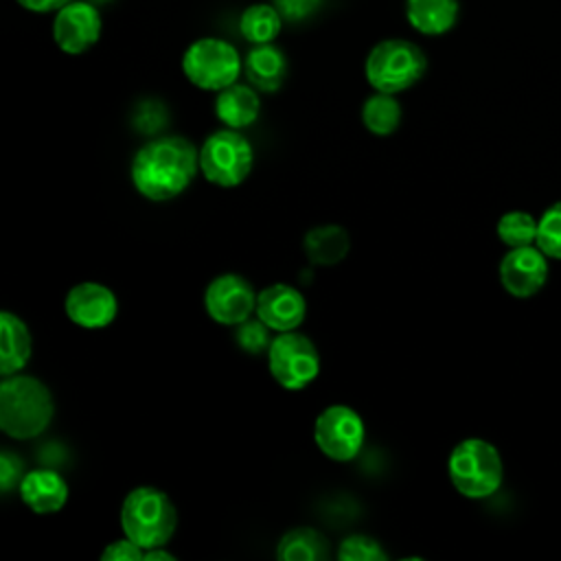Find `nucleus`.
<instances>
[{"label":"nucleus","instance_id":"f257e3e1","mask_svg":"<svg viewBox=\"0 0 561 561\" xmlns=\"http://www.w3.org/2000/svg\"><path fill=\"white\" fill-rule=\"evenodd\" d=\"M199 171V149L184 136H156L131 160L134 188L151 202H169L182 195Z\"/></svg>","mask_w":561,"mask_h":561},{"label":"nucleus","instance_id":"f03ea898","mask_svg":"<svg viewBox=\"0 0 561 561\" xmlns=\"http://www.w3.org/2000/svg\"><path fill=\"white\" fill-rule=\"evenodd\" d=\"M55 414L48 386L31 375H9L0 383V430L18 440L46 432Z\"/></svg>","mask_w":561,"mask_h":561},{"label":"nucleus","instance_id":"7ed1b4c3","mask_svg":"<svg viewBox=\"0 0 561 561\" xmlns=\"http://www.w3.org/2000/svg\"><path fill=\"white\" fill-rule=\"evenodd\" d=\"M123 535L142 550L164 546L178 528V508L171 497L156 486L131 489L121 504Z\"/></svg>","mask_w":561,"mask_h":561},{"label":"nucleus","instance_id":"20e7f679","mask_svg":"<svg viewBox=\"0 0 561 561\" xmlns=\"http://www.w3.org/2000/svg\"><path fill=\"white\" fill-rule=\"evenodd\" d=\"M427 57L419 44L405 37L377 42L364 59V77L377 92L399 94L423 79Z\"/></svg>","mask_w":561,"mask_h":561},{"label":"nucleus","instance_id":"39448f33","mask_svg":"<svg viewBox=\"0 0 561 561\" xmlns=\"http://www.w3.org/2000/svg\"><path fill=\"white\" fill-rule=\"evenodd\" d=\"M447 473L460 495L482 500L500 489L504 465L495 445L484 438H465L451 449Z\"/></svg>","mask_w":561,"mask_h":561},{"label":"nucleus","instance_id":"423d86ee","mask_svg":"<svg viewBox=\"0 0 561 561\" xmlns=\"http://www.w3.org/2000/svg\"><path fill=\"white\" fill-rule=\"evenodd\" d=\"M180 66L191 85L204 92H219L239 81L243 57L232 42L204 35L184 48Z\"/></svg>","mask_w":561,"mask_h":561},{"label":"nucleus","instance_id":"0eeeda50","mask_svg":"<svg viewBox=\"0 0 561 561\" xmlns=\"http://www.w3.org/2000/svg\"><path fill=\"white\" fill-rule=\"evenodd\" d=\"M252 164L254 149L241 129H217L199 147V171L215 186H239L250 175Z\"/></svg>","mask_w":561,"mask_h":561},{"label":"nucleus","instance_id":"6e6552de","mask_svg":"<svg viewBox=\"0 0 561 561\" xmlns=\"http://www.w3.org/2000/svg\"><path fill=\"white\" fill-rule=\"evenodd\" d=\"M267 368L274 381L285 390L307 388L320 373V353L316 344L294 331H283L272 337L267 348Z\"/></svg>","mask_w":561,"mask_h":561},{"label":"nucleus","instance_id":"1a4fd4ad","mask_svg":"<svg viewBox=\"0 0 561 561\" xmlns=\"http://www.w3.org/2000/svg\"><path fill=\"white\" fill-rule=\"evenodd\" d=\"M313 440L327 458L335 462H348L362 451L366 427L353 408L335 403L318 414L313 425Z\"/></svg>","mask_w":561,"mask_h":561},{"label":"nucleus","instance_id":"9d476101","mask_svg":"<svg viewBox=\"0 0 561 561\" xmlns=\"http://www.w3.org/2000/svg\"><path fill=\"white\" fill-rule=\"evenodd\" d=\"M53 42L66 55L88 53L103 33V15L90 0H72L53 13Z\"/></svg>","mask_w":561,"mask_h":561},{"label":"nucleus","instance_id":"9b49d317","mask_svg":"<svg viewBox=\"0 0 561 561\" xmlns=\"http://www.w3.org/2000/svg\"><path fill=\"white\" fill-rule=\"evenodd\" d=\"M204 309L217 324L237 327L256 309V291L241 274H219L206 285Z\"/></svg>","mask_w":561,"mask_h":561},{"label":"nucleus","instance_id":"f8f14e48","mask_svg":"<svg viewBox=\"0 0 561 561\" xmlns=\"http://www.w3.org/2000/svg\"><path fill=\"white\" fill-rule=\"evenodd\" d=\"M64 311L68 320L81 329H105L118 313V300L110 287L83 280L66 294Z\"/></svg>","mask_w":561,"mask_h":561},{"label":"nucleus","instance_id":"ddd939ff","mask_svg":"<svg viewBox=\"0 0 561 561\" xmlns=\"http://www.w3.org/2000/svg\"><path fill=\"white\" fill-rule=\"evenodd\" d=\"M548 256L535 248H508L500 261V283L515 298L535 296L548 278Z\"/></svg>","mask_w":561,"mask_h":561},{"label":"nucleus","instance_id":"4468645a","mask_svg":"<svg viewBox=\"0 0 561 561\" xmlns=\"http://www.w3.org/2000/svg\"><path fill=\"white\" fill-rule=\"evenodd\" d=\"M254 313L276 333L294 331L305 320L307 302L296 287L285 283H274L256 294Z\"/></svg>","mask_w":561,"mask_h":561},{"label":"nucleus","instance_id":"2eb2a0df","mask_svg":"<svg viewBox=\"0 0 561 561\" xmlns=\"http://www.w3.org/2000/svg\"><path fill=\"white\" fill-rule=\"evenodd\" d=\"M18 493L33 513L50 515L66 506L70 489L55 469H33L20 480Z\"/></svg>","mask_w":561,"mask_h":561},{"label":"nucleus","instance_id":"dca6fc26","mask_svg":"<svg viewBox=\"0 0 561 561\" xmlns=\"http://www.w3.org/2000/svg\"><path fill=\"white\" fill-rule=\"evenodd\" d=\"M215 116L224 127L245 129L261 114V96L252 83H232L215 92Z\"/></svg>","mask_w":561,"mask_h":561},{"label":"nucleus","instance_id":"f3484780","mask_svg":"<svg viewBox=\"0 0 561 561\" xmlns=\"http://www.w3.org/2000/svg\"><path fill=\"white\" fill-rule=\"evenodd\" d=\"M243 72L259 92H276L287 77V57L274 42L250 46L243 57Z\"/></svg>","mask_w":561,"mask_h":561},{"label":"nucleus","instance_id":"a211bd4d","mask_svg":"<svg viewBox=\"0 0 561 561\" xmlns=\"http://www.w3.org/2000/svg\"><path fill=\"white\" fill-rule=\"evenodd\" d=\"M403 13L408 24L425 35V37H438L449 33L460 15V2L458 0H405Z\"/></svg>","mask_w":561,"mask_h":561},{"label":"nucleus","instance_id":"6ab92c4d","mask_svg":"<svg viewBox=\"0 0 561 561\" xmlns=\"http://www.w3.org/2000/svg\"><path fill=\"white\" fill-rule=\"evenodd\" d=\"M31 333L24 320L11 311H0V375H18L31 359Z\"/></svg>","mask_w":561,"mask_h":561},{"label":"nucleus","instance_id":"aec40b11","mask_svg":"<svg viewBox=\"0 0 561 561\" xmlns=\"http://www.w3.org/2000/svg\"><path fill=\"white\" fill-rule=\"evenodd\" d=\"M302 250L313 265H337L351 250V234L340 224H322L307 230Z\"/></svg>","mask_w":561,"mask_h":561},{"label":"nucleus","instance_id":"412c9836","mask_svg":"<svg viewBox=\"0 0 561 561\" xmlns=\"http://www.w3.org/2000/svg\"><path fill=\"white\" fill-rule=\"evenodd\" d=\"M283 15L272 2H254L248 4L239 15V33L250 44H272L280 35Z\"/></svg>","mask_w":561,"mask_h":561},{"label":"nucleus","instance_id":"4be33fe9","mask_svg":"<svg viewBox=\"0 0 561 561\" xmlns=\"http://www.w3.org/2000/svg\"><path fill=\"white\" fill-rule=\"evenodd\" d=\"M329 554L327 537L309 526L287 530L276 546V557L280 561H327Z\"/></svg>","mask_w":561,"mask_h":561},{"label":"nucleus","instance_id":"5701e85b","mask_svg":"<svg viewBox=\"0 0 561 561\" xmlns=\"http://www.w3.org/2000/svg\"><path fill=\"white\" fill-rule=\"evenodd\" d=\"M362 125L375 136H390L401 125V103L394 94L373 92L362 103Z\"/></svg>","mask_w":561,"mask_h":561},{"label":"nucleus","instance_id":"b1692460","mask_svg":"<svg viewBox=\"0 0 561 561\" xmlns=\"http://www.w3.org/2000/svg\"><path fill=\"white\" fill-rule=\"evenodd\" d=\"M495 232L506 248L533 245L537 239V219L526 210H508L497 219Z\"/></svg>","mask_w":561,"mask_h":561},{"label":"nucleus","instance_id":"393cba45","mask_svg":"<svg viewBox=\"0 0 561 561\" xmlns=\"http://www.w3.org/2000/svg\"><path fill=\"white\" fill-rule=\"evenodd\" d=\"M535 245L548 256L561 261V202L548 206L537 219Z\"/></svg>","mask_w":561,"mask_h":561},{"label":"nucleus","instance_id":"a878e982","mask_svg":"<svg viewBox=\"0 0 561 561\" xmlns=\"http://www.w3.org/2000/svg\"><path fill=\"white\" fill-rule=\"evenodd\" d=\"M335 557L340 561H386L388 552L375 537L348 535L342 539Z\"/></svg>","mask_w":561,"mask_h":561},{"label":"nucleus","instance_id":"bb28decb","mask_svg":"<svg viewBox=\"0 0 561 561\" xmlns=\"http://www.w3.org/2000/svg\"><path fill=\"white\" fill-rule=\"evenodd\" d=\"M270 331H272V329H270L261 318H256V320L248 318L245 322L237 324L234 342L239 344L241 351H245V353H250V355H259V353H263V351L267 353V348H270V344H272Z\"/></svg>","mask_w":561,"mask_h":561},{"label":"nucleus","instance_id":"cd10ccee","mask_svg":"<svg viewBox=\"0 0 561 561\" xmlns=\"http://www.w3.org/2000/svg\"><path fill=\"white\" fill-rule=\"evenodd\" d=\"M167 121H169V114H167L164 103L153 101V99L140 101L131 116L134 127L142 134H158L167 125Z\"/></svg>","mask_w":561,"mask_h":561},{"label":"nucleus","instance_id":"c85d7f7f","mask_svg":"<svg viewBox=\"0 0 561 561\" xmlns=\"http://www.w3.org/2000/svg\"><path fill=\"white\" fill-rule=\"evenodd\" d=\"M24 467L22 460L13 451H2L0 454V486L2 493H11L13 486H20V480L24 478Z\"/></svg>","mask_w":561,"mask_h":561},{"label":"nucleus","instance_id":"c756f323","mask_svg":"<svg viewBox=\"0 0 561 561\" xmlns=\"http://www.w3.org/2000/svg\"><path fill=\"white\" fill-rule=\"evenodd\" d=\"M142 559H145V550L138 543H134L129 537L112 541L101 552V561H142Z\"/></svg>","mask_w":561,"mask_h":561},{"label":"nucleus","instance_id":"7c9ffc66","mask_svg":"<svg viewBox=\"0 0 561 561\" xmlns=\"http://www.w3.org/2000/svg\"><path fill=\"white\" fill-rule=\"evenodd\" d=\"M320 2L322 0H274L283 20H289V22H302L311 18L320 9Z\"/></svg>","mask_w":561,"mask_h":561},{"label":"nucleus","instance_id":"2f4dec72","mask_svg":"<svg viewBox=\"0 0 561 561\" xmlns=\"http://www.w3.org/2000/svg\"><path fill=\"white\" fill-rule=\"evenodd\" d=\"M20 9L35 13V15H53L57 13L61 7H66L72 0H15Z\"/></svg>","mask_w":561,"mask_h":561},{"label":"nucleus","instance_id":"473e14b6","mask_svg":"<svg viewBox=\"0 0 561 561\" xmlns=\"http://www.w3.org/2000/svg\"><path fill=\"white\" fill-rule=\"evenodd\" d=\"M145 561H175V557L171 552L162 550V546H158V548L145 550Z\"/></svg>","mask_w":561,"mask_h":561}]
</instances>
